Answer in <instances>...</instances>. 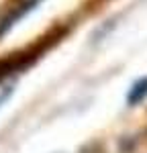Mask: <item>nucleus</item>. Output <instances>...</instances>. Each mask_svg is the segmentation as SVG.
I'll list each match as a JSON object with an SVG mask.
<instances>
[{"instance_id":"f257e3e1","label":"nucleus","mask_w":147,"mask_h":153,"mask_svg":"<svg viewBox=\"0 0 147 153\" xmlns=\"http://www.w3.org/2000/svg\"><path fill=\"white\" fill-rule=\"evenodd\" d=\"M145 96H147V78H143V80H139V82L131 88L127 100H129V104H139Z\"/></svg>"},{"instance_id":"f03ea898","label":"nucleus","mask_w":147,"mask_h":153,"mask_svg":"<svg viewBox=\"0 0 147 153\" xmlns=\"http://www.w3.org/2000/svg\"><path fill=\"white\" fill-rule=\"evenodd\" d=\"M6 96H8V92H2V94H0V102H2V100H4Z\"/></svg>"}]
</instances>
